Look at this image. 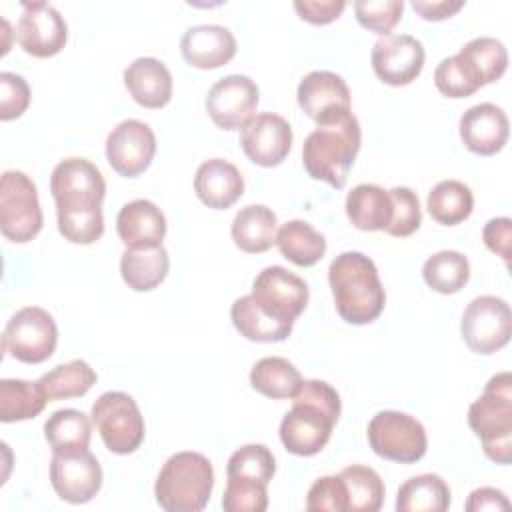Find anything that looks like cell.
Masks as SVG:
<instances>
[{
	"mask_svg": "<svg viewBox=\"0 0 512 512\" xmlns=\"http://www.w3.org/2000/svg\"><path fill=\"white\" fill-rule=\"evenodd\" d=\"M58 232L72 244H94L104 234L102 200L106 182L96 164L86 158L60 160L50 176Z\"/></svg>",
	"mask_w": 512,
	"mask_h": 512,
	"instance_id": "6da1fadb",
	"label": "cell"
},
{
	"mask_svg": "<svg viewBox=\"0 0 512 512\" xmlns=\"http://www.w3.org/2000/svg\"><path fill=\"white\" fill-rule=\"evenodd\" d=\"M340 412L342 402L334 386L316 378L302 380L290 412L280 422V442L290 454L314 456L328 444Z\"/></svg>",
	"mask_w": 512,
	"mask_h": 512,
	"instance_id": "7a4b0ae2",
	"label": "cell"
},
{
	"mask_svg": "<svg viewBox=\"0 0 512 512\" xmlns=\"http://www.w3.org/2000/svg\"><path fill=\"white\" fill-rule=\"evenodd\" d=\"M328 282L338 316L354 326L374 322L386 304V292L378 268L362 252L338 254L328 268Z\"/></svg>",
	"mask_w": 512,
	"mask_h": 512,
	"instance_id": "3957f363",
	"label": "cell"
},
{
	"mask_svg": "<svg viewBox=\"0 0 512 512\" xmlns=\"http://www.w3.org/2000/svg\"><path fill=\"white\" fill-rule=\"evenodd\" d=\"M362 130L358 118L348 112L342 118L314 128L302 144V164L308 176L332 188H344L350 168L360 152Z\"/></svg>",
	"mask_w": 512,
	"mask_h": 512,
	"instance_id": "277c9868",
	"label": "cell"
},
{
	"mask_svg": "<svg viewBox=\"0 0 512 512\" xmlns=\"http://www.w3.org/2000/svg\"><path fill=\"white\" fill-rule=\"evenodd\" d=\"M214 488L210 460L192 450L172 454L158 472L154 496L168 512H200L206 508Z\"/></svg>",
	"mask_w": 512,
	"mask_h": 512,
	"instance_id": "5b68a950",
	"label": "cell"
},
{
	"mask_svg": "<svg viewBox=\"0 0 512 512\" xmlns=\"http://www.w3.org/2000/svg\"><path fill=\"white\" fill-rule=\"evenodd\" d=\"M468 426L496 464L512 462V374H494L468 408Z\"/></svg>",
	"mask_w": 512,
	"mask_h": 512,
	"instance_id": "8992f818",
	"label": "cell"
},
{
	"mask_svg": "<svg viewBox=\"0 0 512 512\" xmlns=\"http://www.w3.org/2000/svg\"><path fill=\"white\" fill-rule=\"evenodd\" d=\"M44 216L32 178L20 170H6L0 178V230L10 242L24 244L38 236Z\"/></svg>",
	"mask_w": 512,
	"mask_h": 512,
	"instance_id": "52a82bcc",
	"label": "cell"
},
{
	"mask_svg": "<svg viewBox=\"0 0 512 512\" xmlns=\"http://www.w3.org/2000/svg\"><path fill=\"white\" fill-rule=\"evenodd\" d=\"M104 446L114 454H132L144 442V418L136 400L118 390L98 396L90 412Z\"/></svg>",
	"mask_w": 512,
	"mask_h": 512,
	"instance_id": "ba28073f",
	"label": "cell"
},
{
	"mask_svg": "<svg viewBox=\"0 0 512 512\" xmlns=\"http://www.w3.org/2000/svg\"><path fill=\"white\" fill-rule=\"evenodd\" d=\"M368 444L384 460L414 464L428 448L426 430L420 420L398 410H380L368 422Z\"/></svg>",
	"mask_w": 512,
	"mask_h": 512,
	"instance_id": "9c48e42d",
	"label": "cell"
},
{
	"mask_svg": "<svg viewBox=\"0 0 512 512\" xmlns=\"http://www.w3.org/2000/svg\"><path fill=\"white\" fill-rule=\"evenodd\" d=\"M58 344V328L52 314L40 306H24L4 326L2 350L24 364L48 360Z\"/></svg>",
	"mask_w": 512,
	"mask_h": 512,
	"instance_id": "30bf717a",
	"label": "cell"
},
{
	"mask_svg": "<svg viewBox=\"0 0 512 512\" xmlns=\"http://www.w3.org/2000/svg\"><path fill=\"white\" fill-rule=\"evenodd\" d=\"M462 340L476 354H494L504 348L512 336L510 304L492 294L470 300L460 322Z\"/></svg>",
	"mask_w": 512,
	"mask_h": 512,
	"instance_id": "8fae6325",
	"label": "cell"
},
{
	"mask_svg": "<svg viewBox=\"0 0 512 512\" xmlns=\"http://www.w3.org/2000/svg\"><path fill=\"white\" fill-rule=\"evenodd\" d=\"M250 296L272 318L294 324L306 310L308 284L284 266H266L252 282Z\"/></svg>",
	"mask_w": 512,
	"mask_h": 512,
	"instance_id": "7c38bea8",
	"label": "cell"
},
{
	"mask_svg": "<svg viewBox=\"0 0 512 512\" xmlns=\"http://www.w3.org/2000/svg\"><path fill=\"white\" fill-rule=\"evenodd\" d=\"M16 40L26 54L50 58L66 46L68 24L58 8L48 2H22Z\"/></svg>",
	"mask_w": 512,
	"mask_h": 512,
	"instance_id": "4fadbf2b",
	"label": "cell"
},
{
	"mask_svg": "<svg viewBox=\"0 0 512 512\" xmlns=\"http://www.w3.org/2000/svg\"><path fill=\"white\" fill-rule=\"evenodd\" d=\"M260 90L250 76L230 74L214 82L206 94V112L222 130H240L256 112Z\"/></svg>",
	"mask_w": 512,
	"mask_h": 512,
	"instance_id": "5bb4252c",
	"label": "cell"
},
{
	"mask_svg": "<svg viewBox=\"0 0 512 512\" xmlns=\"http://www.w3.org/2000/svg\"><path fill=\"white\" fill-rule=\"evenodd\" d=\"M154 154L156 136L142 120H122L106 138V160L112 170L124 178L140 176L150 166Z\"/></svg>",
	"mask_w": 512,
	"mask_h": 512,
	"instance_id": "9a60e30c",
	"label": "cell"
},
{
	"mask_svg": "<svg viewBox=\"0 0 512 512\" xmlns=\"http://www.w3.org/2000/svg\"><path fill=\"white\" fill-rule=\"evenodd\" d=\"M424 46L410 34H388L374 42L370 62L374 74L388 86H408L424 68Z\"/></svg>",
	"mask_w": 512,
	"mask_h": 512,
	"instance_id": "2e32d148",
	"label": "cell"
},
{
	"mask_svg": "<svg viewBox=\"0 0 512 512\" xmlns=\"http://www.w3.org/2000/svg\"><path fill=\"white\" fill-rule=\"evenodd\" d=\"M298 106L316 126L330 124L350 110V90L346 80L330 70H312L306 74L296 90Z\"/></svg>",
	"mask_w": 512,
	"mask_h": 512,
	"instance_id": "e0dca14e",
	"label": "cell"
},
{
	"mask_svg": "<svg viewBox=\"0 0 512 512\" xmlns=\"http://www.w3.org/2000/svg\"><path fill=\"white\" fill-rule=\"evenodd\" d=\"M50 484L70 504L90 502L102 488V468L90 450L74 454L52 452Z\"/></svg>",
	"mask_w": 512,
	"mask_h": 512,
	"instance_id": "ac0fdd59",
	"label": "cell"
},
{
	"mask_svg": "<svg viewBox=\"0 0 512 512\" xmlns=\"http://www.w3.org/2000/svg\"><path fill=\"white\" fill-rule=\"evenodd\" d=\"M292 126L274 112L254 114L240 128V146L244 154L258 166L272 168L284 162L292 150Z\"/></svg>",
	"mask_w": 512,
	"mask_h": 512,
	"instance_id": "d6986e66",
	"label": "cell"
},
{
	"mask_svg": "<svg viewBox=\"0 0 512 512\" xmlns=\"http://www.w3.org/2000/svg\"><path fill=\"white\" fill-rule=\"evenodd\" d=\"M458 130L464 146L470 152L480 156H492L506 146L510 122L500 106L492 102H480L470 106L460 116Z\"/></svg>",
	"mask_w": 512,
	"mask_h": 512,
	"instance_id": "ffe728a7",
	"label": "cell"
},
{
	"mask_svg": "<svg viewBox=\"0 0 512 512\" xmlns=\"http://www.w3.org/2000/svg\"><path fill=\"white\" fill-rule=\"evenodd\" d=\"M182 58L200 70H214L228 64L236 54L234 34L220 24L190 26L180 40Z\"/></svg>",
	"mask_w": 512,
	"mask_h": 512,
	"instance_id": "44dd1931",
	"label": "cell"
},
{
	"mask_svg": "<svg viewBox=\"0 0 512 512\" xmlns=\"http://www.w3.org/2000/svg\"><path fill=\"white\" fill-rule=\"evenodd\" d=\"M166 216L150 200L126 202L116 216V232L126 248L160 246L166 236Z\"/></svg>",
	"mask_w": 512,
	"mask_h": 512,
	"instance_id": "7402d4cb",
	"label": "cell"
},
{
	"mask_svg": "<svg viewBox=\"0 0 512 512\" xmlns=\"http://www.w3.org/2000/svg\"><path fill=\"white\" fill-rule=\"evenodd\" d=\"M194 192L208 208L226 210L244 194V178L232 162L210 158L194 174Z\"/></svg>",
	"mask_w": 512,
	"mask_h": 512,
	"instance_id": "603a6c76",
	"label": "cell"
},
{
	"mask_svg": "<svg viewBox=\"0 0 512 512\" xmlns=\"http://www.w3.org/2000/svg\"><path fill=\"white\" fill-rule=\"evenodd\" d=\"M124 86L144 108H164L172 98V74L166 64L152 56H140L124 70Z\"/></svg>",
	"mask_w": 512,
	"mask_h": 512,
	"instance_id": "cb8c5ba5",
	"label": "cell"
},
{
	"mask_svg": "<svg viewBox=\"0 0 512 512\" xmlns=\"http://www.w3.org/2000/svg\"><path fill=\"white\" fill-rule=\"evenodd\" d=\"M278 218L264 204H248L240 208L232 220L230 234L234 244L248 254H260L276 244Z\"/></svg>",
	"mask_w": 512,
	"mask_h": 512,
	"instance_id": "d4e9b609",
	"label": "cell"
},
{
	"mask_svg": "<svg viewBox=\"0 0 512 512\" xmlns=\"http://www.w3.org/2000/svg\"><path fill=\"white\" fill-rule=\"evenodd\" d=\"M456 58L478 88L500 80L508 68V50L492 36L472 38L460 48Z\"/></svg>",
	"mask_w": 512,
	"mask_h": 512,
	"instance_id": "484cf974",
	"label": "cell"
},
{
	"mask_svg": "<svg viewBox=\"0 0 512 512\" xmlns=\"http://www.w3.org/2000/svg\"><path fill=\"white\" fill-rule=\"evenodd\" d=\"M346 216L354 228L376 232L388 228L392 220V196L378 184H358L346 196Z\"/></svg>",
	"mask_w": 512,
	"mask_h": 512,
	"instance_id": "4316f807",
	"label": "cell"
},
{
	"mask_svg": "<svg viewBox=\"0 0 512 512\" xmlns=\"http://www.w3.org/2000/svg\"><path fill=\"white\" fill-rule=\"evenodd\" d=\"M170 258L166 248H126L120 258V274L128 288L136 292H150L168 276Z\"/></svg>",
	"mask_w": 512,
	"mask_h": 512,
	"instance_id": "83f0119b",
	"label": "cell"
},
{
	"mask_svg": "<svg viewBox=\"0 0 512 512\" xmlns=\"http://www.w3.org/2000/svg\"><path fill=\"white\" fill-rule=\"evenodd\" d=\"M44 438L56 454L88 450L92 438V418L76 408H62L44 422Z\"/></svg>",
	"mask_w": 512,
	"mask_h": 512,
	"instance_id": "f1b7e54d",
	"label": "cell"
},
{
	"mask_svg": "<svg viewBox=\"0 0 512 512\" xmlns=\"http://www.w3.org/2000/svg\"><path fill=\"white\" fill-rule=\"evenodd\" d=\"M230 318L234 328L252 342H282L292 334L294 324L280 322L268 316L250 294L234 300L230 308Z\"/></svg>",
	"mask_w": 512,
	"mask_h": 512,
	"instance_id": "f546056e",
	"label": "cell"
},
{
	"mask_svg": "<svg viewBox=\"0 0 512 512\" xmlns=\"http://www.w3.org/2000/svg\"><path fill=\"white\" fill-rule=\"evenodd\" d=\"M280 254L296 266H314L326 254V238L304 220H290L276 232Z\"/></svg>",
	"mask_w": 512,
	"mask_h": 512,
	"instance_id": "4dcf8cb0",
	"label": "cell"
},
{
	"mask_svg": "<svg viewBox=\"0 0 512 512\" xmlns=\"http://www.w3.org/2000/svg\"><path fill=\"white\" fill-rule=\"evenodd\" d=\"M450 506V488L442 476L426 472L408 478L396 494L398 512H444Z\"/></svg>",
	"mask_w": 512,
	"mask_h": 512,
	"instance_id": "1f68e13d",
	"label": "cell"
},
{
	"mask_svg": "<svg viewBox=\"0 0 512 512\" xmlns=\"http://www.w3.org/2000/svg\"><path fill=\"white\" fill-rule=\"evenodd\" d=\"M250 384L262 396L282 400L292 398L298 392L302 384V374L290 360L282 356H266L252 366Z\"/></svg>",
	"mask_w": 512,
	"mask_h": 512,
	"instance_id": "d6a6232c",
	"label": "cell"
},
{
	"mask_svg": "<svg viewBox=\"0 0 512 512\" xmlns=\"http://www.w3.org/2000/svg\"><path fill=\"white\" fill-rule=\"evenodd\" d=\"M48 396L42 386L30 380L20 378H4L0 380V420L8 422H22L36 418L44 406Z\"/></svg>",
	"mask_w": 512,
	"mask_h": 512,
	"instance_id": "836d02e7",
	"label": "cell"
},
{
	"mask_svg": "<svg viewBox=\"0 0 512 512\" xmlns=\"http://www.w3.org/2000/svg\"><path fill=\"white\" fill-rule=\"evenodd\" d=\"M426 208L432 220L442 226H456L464 222L474 208V196L468 184L460 180H440L426 198Z\"/></svg>",
	"mask_w": 512,
	"mask_h": 512,
	"instance_id": "e575fe53",
	"label": "cell"
},
{
	"mask_svg": "<svg viewBox=\"0 0 512 512\" xmlns=\"http://www.w3.org/2000/svg\"><path fill=\"white\" fill-rule=\"evenodd\" d=\"M422 278L438 294H456L470 280V262L458 250H440L426 258Z\"/></svg>",
	"mask_w": 512,
	"mask_h": 512,
	"instance_id": "d590c367",
	"label": "cell"
},
{
	"mask_svg": "<svg viewBox=\"0 0 512 512\" xmlns=\"http://www.w3.org/2000/svg\"><path fill=\"white\" fill-rule=\"evenodd\" d=\"M98 376L90 368V364L82 358L70 360L66 364H58L50 372L38 378V384L46 392L48 400H66L84 396L94 384Z\"/></svg>",
	"mask_w": 512,
	"mask_h": 512,
	"instance_id": "8d00e7d4",
	"label": "cell"
},
{
	"mask_svg": "<svg viewBox=\"0 0 512 512\" xmlns=\"http://www.w3.org/2000/svg\"><path fill=\"white\" fill-rule=\"evenodd\" d=\"M346 486L348 512H376L384 502V482L380 474L364 464L346 466L338 474Z\"/></svg>",
	"mask_w": 512,
	"mask_h": 512,
	"instance_id": "74e56055",
	"label": "cell"
},
{
	"mask_svg": "<svg viewBox=\"0 0 512 512\" xmlns=\"http://www.w3.org/2000/svg\"><path fill=\"white\" fill-rule=\"evenodd\" d=\"M276 472V460L264 444H244L232 452L226 466V476H240L268 484Z\"/></svg>",
	"mask_w": 512,
	"mask_h": 512,
	"instance_id": "f35d334b",
	"label": "cell"
},
{
	"mask_svg": "<svg viewBox=\"0 0 512 512\" xmlns=\"http://www.w3.org/2000/svg\"><path fill=\"white\" fill-rule=\"evenodd\" d=\"M226 478L222 496V508L226 512H264L268 508V484L240 476Z\"/></svg>",
	"mask_w": 512,
	"mask_h": 512,
	"instance_id": "ab89813d",
	"label": "cell"
},
{
	"mask_svg": "<svg viewBox=\"0 0 512 512\" xmlns=\"http://www.w3.org/2000/svg\"><path fill=\"white\" fill-rule=\"evenodd\" d=\"M404 12L402 0H358L354 2V14L362 28L388 36L400 22Z\"/></svg>",
	"mask_w": 512,
	"mask_h": 512,
	"instance_id": "60d3db41",
	"label": "cell"
},
{
	"mask_svg": "<svg viewBox=\"0 0 512 512\" xmlns=\"http://www.w3.org/2000/svg\"><path fill=\"white\" fill-rule=\"evenodd\" d=\"M392 196V220L386 228V234L396 238H406L420 228L422 210L420 200L414 190L408 186H394L390 188Z\"/></svg>",
	"mask_w": 512,
	"mask_h": 512,
	"instance_id": "b9f144b4",
	"label": "cell"
},
{
	"mask_svg": "<svg viewBox=\"0 0 512 512\" xmlns=\"http://www.w3.org/2000/svg\"><path fill=\"white\" fill-rule=\"evenodd\" d=\"M306 508L310 512H348L346 486L340 476H322L314 480L306 494Z\"/></svg>",
	"mask_w": 512,
	"mask_h": 512,
	"instance_id": "7bdbcfd3",
	"label": "cell"
},
{
	"mask_svg": "<svg viewBox=\"0 0 512 512\" xmlns=\"http://www.w3.org/2000/svg\"><path fill=\"white\" fill-rule=\"evenodd\" d=\"M434 86L438 88L440 94H444L448 98H466V96H472L476 90H480L470 80V76L462 68V64L456 58V54L444 58L436 66V70H434Z\"/></svg>",
	"mask_w": 512,
	"mask_h": 512,
	"instance_id": "ee69618b",
	"label": "cell"
},
{
	"mask_svg": "<svg viewBox=\"0 0 512 512\" xmlns=\"http://www.w3.org/2000/svg\"><path fill=\"white\" fill-rule=\"evenodd\" d=\"M30 106V86L14 72H0V120L20 118Z\"/></svg>",
	"mask_w": 512,
	"mask_h": 512,
	"instance_id": "f6af8a7d",
	"label": "cell"
},
{
	"mask_svg": "<svg viewBox=\"0 0 512 512\" xmlns=\"http://www.w3.org/2000/svg\"><path fill=\"white\" fill-rule=\"evenodd\" d=\"M482 240L490 252L508 264L512 252V220L508 216L490 218L482 230Z\"/></svg>",
	"mask_w": 512,
	"mask_h": 512,
	"instance_id": "bcb514c9",
	"label": "cell"
},
{
	"mask_svg": "<svg viewBox=\"0 0 512 512\" xmlns=\"http://www.w3.org/2000/svg\"><path fill=\"white\" fill-rule=\"evenodd\" d=\"M344 8H346L344 0H296L294 2V10L298 12V16L318 26L338 20Z\"/></svg>",
	"mask_w": 512,
	"mask_h": 512,
	"instance_id": "7dc6e473",
	"label": "cell"
},
{
	"mask_svg": "<svg viewBox=\"0 0 512 512\" xmlns=\"http://www.w3.org/2000/svg\"><path fill=\"white\" fill-rule=\"evenodd\" d=\"M510 500L508 496L492 486H482L470 492L466 500V510L468 512H480V510H508Z\"/></svg>",
	"mask_w": 512,
	"mask_h": 512,
	"instance_id": "c3c4849f",
	"label": "cell"
},
{
	"mask_svg": "<svg viewBox=\"0 0 512 512\" xmlns=\"http://www.w3.org/2000/svg\"><path fill=\"white\" fill-rule=\"evenodd\" d=\"M412 8L420 18L440 22L454 16L460 8H464V2L462 0H412Z\"/></svg>",
	"mask_w": 512,
	"mask_h": 512,
	"instance_id": "681fc988",
	"label": "cell"
}]
</instances>
